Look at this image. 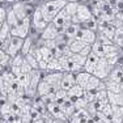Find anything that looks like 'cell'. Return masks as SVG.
<instances>
[{
    "instance_id": "obj_13",
    "label": "cell",
    "mask_w": 123,
    "mask_h": 123,
    "mask_svg": "<svg viewBox=\"0 0 123 123\" xmlns=\"http://www.w3.org/2000/svg\"><path fill=\"white\" fill-rule=\"evenodd\" d=\"M47 109L50 110V113L54 115V118H56V119H64L66 118V114L63 113L59 102H50V104H47Z\"/></svg>"
},
{
    "instance_id": "obj_8",
    "label": "cell",
    "mask_w": 123,
    "mask_h": 123,
    "mask_svg": "<svg viewBox=\"0 0 123 123\" xmlns=\"http://www.w3.org/2000/svg\"><path fill=\"white\" fill-rule=\"evenodd\" d=\"M75 85H76V75L74 74V72H64L63 79H62V83H60V89L69 90Z\"/></svg>"
},
{
    "instance_id": "obj_15",
    "label": "cell",
    "mask_w": 123,
    "mask_h": 123,
    "mask_svg": "<svg viewBox=\"0 0 123 123\" xmlns=\"http://www.w3.org/2000/svg\"><path fill=\"white\" fill-rule=\"evenodd\" d=\"M37 90H38V94H39L41 97H45V96L51 94V93H54V92H55V90H54V88H52L51 85H50V84L47 83V81H45V80H43V79H41L39 84H38Z\"/></svg>"
},
{
    "instance_id": "obj_5",
    "label": "cell",
    "mask_w": 123,
    "mask_h": 123,
    "mask_svg": "<svg viewBox=\"0 0 123 123\" xmlns=\"http://www.w3.org/2000/svg\"><path fill=\"white\" fill-rule=\"evenodd\" d=\"M90 18H93V16H92V12L89 11V8L85 7V5L79 4L77 12H76V16L72 17V24H81V22H88Z\"/></svg>"
},
{
    "instance_id": "obj_26",
    "label": "cell",
    "mask_w": 123,
    "mask_h": 123,
    "mask_svg": "<svg viewBox=\"0 0 123 123\" xmlns=\"http://www.w3.org/2000/svg\"><path fill=\"white\" fill-rule=\"evenodd\" d=\"M77 7H79L77 3H67V5L64 7V9L67 11V13H68L71 17H75L76 12H77Z\"/></svg>"
},
{
    "instance_id": "obj_30",
    "label": "cell",
    "mask_w": 123,
    "mask_h": 123,
    "mask_svg": "<svg viewBox=\"0 0 123 123\" xmlns=\"http://www.w3.org/2000/svg\"><path fill=\"white\" fill-rule=\"evenodd\" d=\"M90 52H92V45H86L85 47H84V49L81 50L80 52H79V54H81L83 56H85V58H86L88 55L90 54Z\"/></svg>"
},
{
    "instance_id": "obj_23",
    "label": "cell",
    "mask_w": 123,
    "mask_h": 123,
    "mask_svg": "<svg viewBox=\"0 0 123 123\" xmlns=\"http://www.w3.org/2000/svg\"><path fill=\"white\" fill-rule=\"evenodd\" d=\"M69 60H71L74 64H76V66L83 67V68H84V66H85V62H86V58L83 56L81 54H74L71 58H69Z\"/></svg>"
},
{
    "instance_id": "obj_18",
    "label": "cell",
    "mask_w": 123,
    "mask_h": 123,
    "mask_svg": "<svg viewBox=\"0 0 123 123\" xmlns=\"http://www.w3.org/2000/svg\"><path fill=\"white\" fill-rule=\"evenodd\" d=\"M84 88L83 86H80V85H76L74 88H71L69 90H67V93H68V97L69 98H72V99H77V98H81V97H84Z\"/></svg>"
},
{
    "instance_id": "obj_20",
    "label": "cell",
    "mask_w": 123,
    "mask_h": 123,
    "mask_svg": "<svg viewBox=\"0 0 123 123\" xmlns=\"http://www.w3.org/2000/svg\"><path fill=\"white\" fill-rule=\"evenodd\" d=\"M16 80H17V84L24 86L25 89H28L30 86V74H21L16 76Z\"/></svg>"
},
{
    "instance_id": "obj_17",
    "label": "cell",
    "mask_w": 123,
    "mask_h": 123,
    "mask_svg": "<svg viewBox=\"0 0 123 123\" xmlns=\"http://www.w3.org/2000/svg\"><path fill=\"white\" fill-rule=\"evenodd\" d=\"M107 98H109L110 105H114V106H123V93L107 92Z\"/></svg>"
},
{
    "instance_id": "obj_1",
    "label": "cell",
    "mask_w": 123,
    "mask_h": 123,
    "mask_svg": "<svg viewBox=\"0 0 123 123\" xmlns=\"http://www.w3.org/2000/svg\"><path fill=\"white\" fill-rule=\"evenodd\" d=\"M67 5V1L66 0H51V1H47L41 7L42 9V13H43V17L45 20L49 22H52L54 18L56 17V14L63 9L64 7Z\"/></svg>"
},
{
    "instance_id": "obj_28",
    "label": "cell",
    "mask_w": 123,
    "mask_h": 123,
    "mask_svg": "<svg viewBox=\"0 0 123 123\" xmlns=\"http://www.w3.org/2000/svg\"><path fill=\"white\" fill-rule=\"evenodd\" d=\"M31 69H33V68H31V66L25 59V62L22 63V66H21V74H30Z\"/></svg>"
},
{
    "instance_id": "obj_10",
    "label": "cell",
    "mask_w": 123,
    "mask_h": 123,
    "mask_svg": "<svg viewBox=\"0 0 123 123\" xmlns=\"http://www.w3.org/2000/svg\"><path fill=\"white\" fill-rule=\"evenodd\" d=\"M76 38H79V39H83L84 42H86L88 45H93V43L96 42V33H94V30H92V29H80V31H79V34H77V37Z\"/></svg>"
},
{
    "instance_id": "obj_35",
    "label": "cell",
    "mask_w": 123,
    "mask_h": 123,
    "mask_svg": "<svg viewBox=\"0 0 123 123\" xmlns=\"http://www.w3.org/2000/svg\"><path fill=\"white\" fill-rule=\"evenodd\" d=\"M25 1H28V0H25Z\"/></svg>"
},
{
    "instance_id": "obj_4",
    "label": "cell",
    "mask_w": 123,
    "mask_h": 123,
    "mask_svg": "<svg viewBox=\"0 0 123 123\" xmlns=\"http://www.w3.org/2000/svg\"><path fill=\"white\" fill-rule=\"evenodd\" d=\"M111 68H113V66L109 64V62H107L106 58H101L98 62V64H97V67H96V69H94V72H93V75L97 76L101 80H104V79L109 77Z\"/></svg>"
},
{
    "instance_id": "obj_33",
    "label": "cell",
    "mask_w": 123,
    "mask_h": 123,
    "mask_svg": "<svg viewBox=\"0 0 123 123\" xmlns=\"http://www.w3.org/2000/svg\"><path fill=\"white\" fill-rule=\"evenodd\" d=\"M3 24H4V22H3ZM3 24H0V30H1V28H3Z\"/></svg>"
},
{
    "instance_id": "obj_12",
    "label": "cell",
    "mask_w": 123,
    "mask_h": 123,
    "mask_svg": "<svg viewBox=\"0 0 123 123\" xmlns=\"http://www.w3.org/2000/svg\"><path fill=\"white\" fill-rule=\"evenodd\" d=\"M60 31L55 28V25L52 22H50L47 25V28L42 31V39L43 41H49V39H56L59 37Z\"/></svg>"
},
{
    "instance_id": "obj_2",
    "label": "cell",
    "mask_w": 123,
    "mask_h": 123,
    "mask_svg": "<svg viewBox=\"0 0 123 123\" xmlns=\"http://www.w3.org/2000/svg\"><path fill=\"white\" fill-rule=\"evenodd\" d=\"M52 24H54L55 28L60 31V34H63L64 31H66V29L72 24V17L69 16V14L67 13V11L63 8V9L56 14V17L54 18Z\"/></svg>"
},
{
    "instance_id": "obj_22",
    "label": "cell",
    "mask_w": 123,
    "mask_h": 123,
    "mask_svg": "<svg viewBox=\"0 0 123 123\" xmlns=\"http://www.w3.org/2000/svg\"><path fill=\"white\" fill-rule=\"evenodd\" d=\"M7 22H8V25L11 26V29H12V28H16V26L20 24V20L17 18V16L14 14L13 9H11L9 12L7 13Z\"/></svg>"
},
{
    "instance_id": "obj_25",
    "label": "cell",
    "mask_w": 123,
    "mask_h": 123,
    "mask_svg": "<svg viewBox=\"0 0 123 123\" xmlns=\"http://www.w3.org/2000/svg\"><path fill=\"white\" fill-rule=\"evenodd\" d=\"M25 59L31 66V68H33V69H39V60H38L37 58L31 54V52H29L28 55H25Z\"/></svg>"
},
{
    "instance_id": "obj_11",
    "label": "cell",
    "mask_w": 123,
    "mask_h": 123,
    "mask_svg": "<svg viewBox=\"0 0 123 123\" xmlns=\"http://www.w3.org/2000/svg\"><path fill=\"white\" fill-rule=\"evenodd\" d=\"M101 58L98 56V55H96L94 52H90L89 55L86 56V62H85V66H84V71L89 72V74L93 75V72H94L96 67H97L98 62Z\"/></svg>"
},
{
    "instance_id": "obj_6",
    "label": "cell",
    "mask_w": 123,
    "mask_h": 123,
    "mask_svg": "<svg viewBox=\"0 0 123 123\" xmlns=\"http://www.w3.org/2000/svg\"><path fill=\"white\" fill-rule=\"evenodd\" d=\"M29 26H30V20H29V17H26L25 20L20 21V24L17 25L16 28L11 29V36L26 38L29 34Z\"/></svg>"
},
{
    "instance_id": "obj_19",
    "label": "cell",
    "mask_w": 123,
    "mask_h": 123,
    "mask_svg": "<svg viewBox=\"0 0 123 123\" xmlns=\"http://www.w3.org/2000/svg\"><path fill=\"white\" fill-rule=\"evenodd\" d=\"M90 76H92V74H89V72H86V71L77 72V74H76V84L84 88V85H85L88 83V80L90 79Z\"/></svg>"
},
{
    "instance_id": "obj_32",
    "label": "cell",
    "mask_w": 123,
    "mask_h": 123,
    "mask_svg": "<svg viewBox=\"0 0 123 123\" xmlns=\"http://www.w3.org/2000/svg\"><path fill=\"white\" fill-rule=\"evenodd\" d=\"M83 123H93V122H90V121H85V122H83Z\"/></svg>"
},
{
    "instance_id": "obj_34",
    "label": "cell",
    "mask_w": 123,
    "mask_h": 123,
    "mask_svg": "<svg viewBox=\"0 0 123 123\" xmlns=\"http://www.w3.org/2000/svg\"><path fill=\"white\" fill-rule=\"evenodd\" d=\"M0 1H3V0H0Z\"/></svg>"
},
{
    "instance_id": "obj_29",
    "label": "cell",
    "mask_w": 123,
    "mask_h": 123,
    "mask_svg": "<svg viewBox=\"0 0 123 123\" xmlns=\"http://www.w3.org/2000/svg\"><path fill=\"white\" fill-rule=\"evenodd\" d=\"M8 58H11V56L7 54V51H4L3 49H0V63L5 64V63H7V60H8Z\"/></svg>"
},
{
    "instance_id": "obj_14",
    "label": "cell",
    "mask_w": 123,
    "mask_h": 123,
    "mask_svg": "<svg viewBox=\"0 0 123 123\" xmlns=\"http://www.w3.org/2000/svg\"><path fill=\"white\" fill-rule=\"evenodd\" d=\"M86 45H88L86 42H84L83 39H79V38H74V39L68 41V47L71 49V51L74 54H79Z\"/></svg>"
},
{
    "instance_id": "obj_7",
    "label": "cell",
    "mask_w": 123,
    "mask_h": 123,
    "mask_svg": "<svg viewBox=\"0 0 123 123\" xmlns=\"http://www.w3.org/2000/svg\"><path fill=\"white\" fill-rule=\"evenodd\" d=\"M63 75L64 72H52V74H49L46 76H43V80L47 81V83L54 88V90L56 92V90L60 89V83H62V79H63Z\"/></svg>"
},
{
    "instance_id": "obj_21",
    "label": "cell",
    "mask_w": 123,
    "mask_h": 123,
    "mask_svg": "<svg viewBox=\"0 0 123 123\" xmlns=\"http://www.w3.org/2000/svg\"><path fill=\"white\" fill-rule=\"evenodd\" d=\"M92 52H94L99 58H105V46L99 41H96L92 45Z\"/></svg>"
},
{
    "instance_id": "obj_27",
    "label": "cell",
    "mask_w": 123,
    "mask_h": 123,
    "mask_svg": "<svg viewBox=\"0 0 123 123\" xmlns=\"http://www.w3.org/2000/svg\"><path fill=\"white\" fill-rule=\"evenodd\" d=\"M25 62V56L22 54H18L17 56L12 58V67H21Z\"/></svg>"
},
{
    "instance_id": "obj_31",
    "label": "cell",
    "mask_w": 123,
    "mask_h": 123,
    "mask_svg": "<svg viewBox=\"0 0 123 123\" xmlns=\"http://www.w3.org/2000/svg\"><path fill=\"white\" fill-rule=\"evenodd\" d=\"M5 21H7V12H5L4 8L0 7V24H3Z\"/></svg>"
},
{
    "instance_id": "obj_3",
    "label": "cell",
    "mask_w": 123,
    "mask_h": 123,
    "mask_svg": "<svg viewBox=\"0 0 123 123\" xmlns=\"http://www.w3.org/2000/svg\"><path fill=\"white\" fill-rule=\"evenodd\" d=\"M24 39L25 38H21V37H14V36L9 37V43H8V47L5 51H7V54L11 58L17 56L21 52L22 45H24Z\"/></svg>"
},
{
    "instance_id": "obj_24",
    "label": "cell",
    "mask_w": 123,
    "mask_h": 123,
    "mask_svg": "<svg viewBox=\"0 0 123 123\" xmlns=\"http://www.w3.org/2000/svg\"><path fill=\"white\" fill-rule=\"evenodd\" d=\"M33 42H31V38H29V37H26L25 39H24V45H22V49H21V52L20 54H22L25 56V55H28L29 52L31 51V49H33Z\"/></svg>"
},
{
    "instance_id": "obj_16",
    "label": "cell",
    "mask_w": 123,
    "mask_h": 123,
    "mask_svg": "<svg viewBox=\"0 0 123 123\" xmlns=\"http://www.w3.org/2000/svg\"><path fill=\"white\" fill-rule=\"evenodd\" d=\"M14 14L17 16V18L20 20V21H22V20H25L26 17H28V12H26V7L24 4H21V3H16V4L12 7Z\"/></svg>"
},
{
    "instance_id": "obj_9",
    "label": "cell",
    "mask_w": 123,
    "mask_h": 123,
    "mask_svg": "<svg viewBox=\"0 0 123 123\" xmlns=\"http://www.w3.org/2000/svg\"><path fill=\"white\" fill-rule=\"evenodd\" d=\"M33 24H34V26H36L38 30H42V31L47 28L49 22L45 20L43 13H42V9H41V8H37L36 12H34V14H33Z\"/></svg>"
}]
</instances>
